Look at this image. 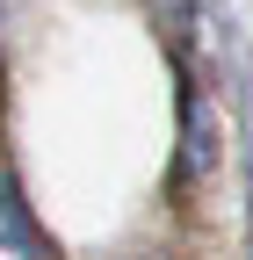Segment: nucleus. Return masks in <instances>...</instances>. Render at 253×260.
Wrapping results in <instances>:
<instances>
[{
    "instance_id": "f03ea898",
    "label": "nucleus",
    "mask_w": 253,
    "mask_h": 260,
    "mask_svg": "<svg viewBox=\"0 0 253 260\" xmlns=\"http://www.w3.org/2000/svg\"><path fill=\"white\" fill-rule=\"evenodd\" d=\"M131 260H174V253H131Z\"/></svg>"
},
{
    "instance_id": "f257e3e1",
    "label": "nucleus",
    "mask_w": 253,
    "mask_h": 260,
    "mask_svg": "<svg viewBox=\"0 0 253 260\" xmlns=\"http://www.w3.org/2000/svg\"><path fill=\"white\" fill-rule=\"evenodd\" d=\"M210 174H217V123H210V109H203V94L181 87V159H174V188L196 195Z\"/></svg>"
}]
</instances>
